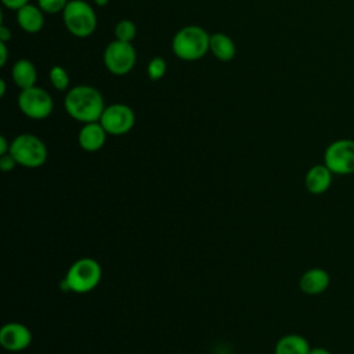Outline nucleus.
<instances>
[{
  "label": "nucleus",
  "mask_w": 354,
  "mask_h": 354,
  "mask_svg": "<svg viewBox=\"0 0 354 354\" xmlns=\"http://www.w3.org/2000/svg\"><path fill=\"white\" fill-rule=\"evenodd\" d=\"M64 106L72 119L83 124L98 122L105 109L102 94L97 88L86 84L68 90Z\"/></svg>",
  "instance_id": "obj_1"
},
{
  "label": "nucleus",
  "mask_w": 354,
  "mask_h": 354,
  "mask_svg": "<svg viewBox=\"0 0 354 354\" xmlns=\"http://www.w3.org/2000/svg\"><path fill=\"white\" fill-rule=\"evenodd\" d=\"M171 50L183 61L201 59L210 50V35L196 25L184 26L174 35Z\"/></svg>",
  "instance_id": "obj_2"
},
{
  "label": "nucleus",
  "mask_w": 354,
  "mask_h": 354,
  "mask_svg": "<svg viewBox=\"0 0 354 354\" xmlns=\"http://www.w3.org/2000/svg\"><path fill=\"white\" fill-rule=\"evenodd\" d=\"M102 278V268L93 257L77 259L66 271L61 285L73 293H87L98 286Z\"/></svg>",
  "instance_id": "obj_3"
},
{
  "label": "nucleus",
  "mask_w": 354,
  "mask_h": 354,
  "mask_svg": "<svg viewBox=\"0 0 354 354\" xmlns=\"http://www.w3.org/2000/svg\"><path fill=\"white\" fill-rule=\"evenodd\" d=\"M10 153L19 166L36 169L46 163L48 151L46 144L35 134L22 133L11 141Z\"/></svg>",
  "instance_id": "obj_4"
},
{
  "label": "nucleus",
  "mask_w": 354,
  "mask_h": 354,
  "mask_svg": "<svg viewBox=\"0 0 354 354\" xmlns=\"http://www.w3.org/2000/svg\"><path fill=\"white\" fill-rule=\"evenodd\" d=\"M65 28L75 37H88L97 28V15L84 0H69L62 11Z\"/></svg>",
  "instance_id": "obj_5"
},
{
  "label": "nucleus",
  "mask_w": 354,
  "mask_h": 354,
  "mask_svg": "<svg viewBox=\"0 0 354 354\" xmlns=\"http://www.w3.org/2000/svg\"><path fill=\"white\" fill-rule=\"evenodd\" d=\"M324 163L333 174H354V140L339 138L332 141L324 152Z\"/></svg>",
  "instance_id": "obj_6"
},
{
  "label": "nucleus",
  "mask_w": 354,
  "mask_h": 354,
  "mask_svg": "<svg viewBox=\"0 0 354 354\" xmlns=\"http://www.w3.org/2000/svg\"><path fill=\"white\" fill-rule=\"evenodd\" d=\"M18 108L25 116L41 120L51 115L54 104L51 95L44 88L32 86L21 90L18 95Z\"/></svg>",
  "instance_id": "obj_7"
},
{
  "label": "nucleus",
  "mask_w": 354,
  "mask_h": 354,
  "mask_svg": "<svg viewBox=\"0 0 354 354\" xmlns=\"http://www.w3.org/2000/svg\"><path fill=\"white\" fill-rule=\"evenodd\" d=\"M137 54L131 43L113 40L111 41L104 51V64L105 68L118 76L129 73L136 65Z\"/></svg>",
  "instance_id": "obj_8"
},
{
  "label": "nucleus",
  "mask_w": 354,
  "mask_h": 354,
  "mask_svg": "<svg viewBox=\"0 0 354 354\" xmlns=\"http://www.w3.org/2000/svg\"><path fill=\"white\" fill-rule=\"evenodd\" d=\"M105 131L111 136H123L136 124L134 111L126 104H112L105 106L100 120Z\"/></svg>",
  "instance_id": "obj_9"
},
{
  "label": "nucleus",
  "mask_w": 354,
  "mask_h": 354,
  "mask_svg": "<svg viewBox=\"0 0 354 354\" xmlns=\"http://www.w3.org/2000/svg\"><path fill=\"white\" fill-rule=\"evenodd\" d=\"M33 340L30 329L21 322H7L0 329V344L4 350L19 353L26 350Z\"/></svg>",
  "instance_id": "obj_10"
},
{
  "label": "nucleus",
  "mask_w": 354,
  "mask_h": 354,
  "mask_svg": "<svg viewBox=\"0 0 354 354\" xmlns=\"http://www.w3.org/2000/svg\"><path fill=\"white\" fill-rule=\"evenodd\" d=\"M330 283V277L324 268H310L304 271L299 279V288L308 296H317L324 293Z\"/></svg>",
  "instance_id": "obj_11"
},
{
  "label": "nucleus",
  "mask_w": 354,
  "mask_h": 354,
  "mask_svg": "<svg viewBox=\"0 0 354 354\" xmlns=\"http://www.w3.org/2000/svg\"><path fill=\"white\" fill-rule=\"evenodd\" d=\"M106 131L100 122L84 123L77 134V142L86 152L100 151L106 140Z\"/></svg>",
  "instance_id": "obj_12"
},
{
  "label": "nucleus",
  "mask_w": 354,
  "mask_h": 354,
  "mask_svg": "<svg viewBox=\"0 0 354 354\" xmlns=\"http://www.w3.org/2000/svg\"><path fill=\"white\" fill-rule=\"evenodd\" d=\"M333 173L328 169L325 163L314 165L310 167L304 176L306 189L313 195H321L326 192L332 184Z\"/></svg>",
  "instance_id": "obj_13"
},
{
  "label": "nucleus",
  "mask_w": 354,
  "mask_h": 354,
  "mask_svg": "<svg viewBox=\"0 0 354 354\" xmlns=\"http://www.w3.org/2000/svg\"><path fill=\"white\" fill-rule=\"evenodd\" d=\"M17 22L28 33H37L44 25V12L40 7L26 4L17 11Z\"/></svg>",
  "instance_id": "obj_14"
},
{
  "label": "nucleus",
  "mask_w": 354,
  "mask_h": 354,
  "mask_svg": "<svg viewBox=\"0 0 354 354\" xmlns=\"http://www.w3.org/2000/svg\"><path fill=\"white\" fill-rule=\"evenodd\" d=\"M311 350L308 340L297 333L283 335L274 347V354H308Z\"/></svg>",
  "instance_id": "obj_15"
},
{
  "label": "nucleus",
  "mask_w": 354,
  "mask_h": 354,
  "mask_svg": "<svg viewBox=\"0 0 354 354\" xmlns=\"http://www.w3.org/2000/svg\"><path fill=\"white\" fill-rule=\"evenodd\" d=\"M14 83L21 88H28L36 84L37 80V72L35 65L29 59H18L11 72Z\"/></svg>",
  "instance_id": "obj_16"
},
{
  "label": "nucleus",
  "mask_w": 354,
  "mask_h": 354,
  "mask_svg": "<svg viewBox=\"0 0 354 354\" xmlns=\"http://www.w3.org/2000/svg\"><path fill=\"white\" fill-rule=\"evenodd\" d=\"M210 51L218 61H231L235 57L236 48L234 40L225 33H213L210 36Z\"/></svg>",
  "instance_id": "obj_17"
},
{
  "label": "nucleus",
  "mask_w": 354,
  "mask_h": 354,
  "mask_svg": "<svg viewBox=\"0 0 354 354\" xmlns=\"http://www.w3.org/2000/svg\"><path fill=\"white\" fill-rule=\"evenodd\" d=\"M137 28L133 21L130 19H120L115 26V37L116 40L131 43V40L136 37Z\"/></svg>",
  "instance_id": "obj_18"
},
{
  "label": "nucleus",
  "mask_w": 354,
  "mask_h": 354,
  "mask_svg": "<svg viewBox=\"0 0 354 354\" xmlns=\"http://www.w3.org/2000/svg\"><path fill=\"white\" fill-rule=\"evenodd\" d=\"M50 82L53 84V87H55L58 91H65L69 86V75L68 72L59 66V65H54L50 69Z\"/></svg>",
  "instance_id": "obj_19"
},
{
  "label": "nucleus",
  "mask_w": 354,
  "mask_h": 354,
  "mask_svg": "<svg viewBox=\"0 0 354 354\" xmlns=\"http://www.w3.org/2000/svg\"><path fill=\"white\" fill-rule=\"evenodd\" d=\"M166 68H167L166 61H165L162 57H155V58H152V59L149 61L148 69H147L149 79H151V80H159V79H162V77L165 76V73H166Z\"/></svg>",
  "instance_id": "obj_20"
},
{
  "label": "nucleus",
  "mask_w": 354,
  "mask_h": 354,
  "mask_svg": "<svg viewBox=\"0 0 354 354\" xmlns=\"http://www.w3.org/2000/svg\"><path fill=\"white\" fill-rule=\"evenodd\" d=\"M69 0H37L40 10L44 14H57L62 12Z\"/></svg>",
  "instance_id": "obj_21"
},
{
  "label": "nucleus",
  "mask_w": 354,
  "mask_h": 354,
  "mask_svg": "<svg viewBox=\"0 0 354 354\" xmlns=\"http://www.w3.org/2000/svg\"><path fill=\"white\" fill-rule=\"evenodd\" d=\"M18 163L15 162V159L12 158V155L8 152V153H4V155H0V169L7 173V171H11Z\"/></svg>",
  "instance_id": "obj_22"
},
{
  "label": "nucleus",
  "mask_w": 354,
  "mask_h": 354,
  "mask_svg": "<svg viewBox=\"0 0 354 354\" xmlns=\"http://www.w3.org/2000/svg\"><path fill=\"white\" fill-rule=\"evenodd\" d=\"M1 3H3L7 8L18 11L21 7L26 6V4L29 3V0H1Z\"/></svg>",
  "instance_id": "obj_23"
},
{
  "label": "nucleus",
  "mask_w": 354,
  "mask_h": 354,
  "mask_svg": "<svg viewBox=\"0 0 354 354\" xmlns=\"http://www.w3.org/2000/svg\"><path fill=\"white\" fill-rule=\"evenodd\" d=\"M10 39H11V30L7 26L1 25L0 26V41L7 43Z\"/></svg>",
  "instance_id": "obj_24"
},
{
  "label": "nucleus",
  "mask_w": 354,
  "mask_h": 354,
  "mask_svg": "<svg viewBox=\"0 0 354 354\" xmlns=\"http://www.w3.org/2000/svg\"><path fill=\"white\" fill-rule=\"evenodd\" d=\"M8 58V53H7V47L6 43L0 41V66H4Z\"/></svg>",
  "instance_id": "obj_25"
},
{
  "label": "nucleus",
  "mask_w": 354,
  "mask_h": 354,
  "mask_svg": "<svg viewBox=\"0 0 354 354\" xmlns=\"http://www.w3.org/2000/svg\"><path fill=\"white\" fill-rule=\"evenodd\" d=\"M10 147H11V142H8L4 136H0V155L8 153L10 152Z\"/></svg>",
  "instance_id": "obj_26"
},
{
  "label": "nucleus",
  "mask_w": 354,
  "mask_h": 354,
  "mask_svg": "<svg viewBox=\"0 0 354 354\" xmlns=\"http://www.w3.org/2000/svg\"><path fill=\"white\" fill-rule=\"evenodd\" d=\"M308 354H332V353L325 347H311Z\"/></svg>",
  "instance_id": "obj_27"
},
{
  "label": "nucleus",
  "mask_w": 354,
  "mask_h": 354,
  "mask_svg": "<svg viewBox=\"0 0 354 354\" xmlns=\"http://www.w3.org/2000/svg\"><path fill=\"white\" fill-rule=\"evenodd\" d=\"M6 88H7V86H6V80L1 77V79H0V97H4V94H6Z\"/></svg>",
  "instance_id": "obj_28"
},
{
  "label": "nucleus",
  "mask_w": 354,
  "mask_h": 354,
  "mask_svg": "<svg viewBox=\"0 0 354 354\" xmlns=\"http://www.w3.org/2000/svg\"><path fill=\"white\" fill-rule=\"evenodd\" d=\"M108 1H109V0H94V3H95L97 6H100V7L106 6V4H108Z\"/></svg>",
  "instance_id": "obj_29"
}]
</instances>
